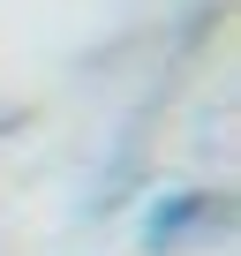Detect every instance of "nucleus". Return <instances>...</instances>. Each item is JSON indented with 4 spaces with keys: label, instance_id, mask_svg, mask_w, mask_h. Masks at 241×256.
Returning <instances> with one entry per match:
<instances>
[{
    "label": "nucleus",
    "instance_id": "nucleus-1",
    "mask_svg": "<svg viewBox=\"0 0 241 256\" xmlns=\"http://www.w3.org/2000/svg\"><path fill=\"white\" fill-rule=\"evenodd\" d=\"M211 218H218V204H211V196H166V204L144 218V248H151V256L204 248V241H211Z\"/></svg>",
    "mask_w": 241,
    "mask_h": 256
}]
</instances>
